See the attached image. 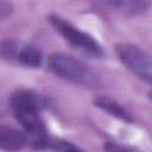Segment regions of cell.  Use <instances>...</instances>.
<instances>
[{"instance_id": "30bf717a", "label": "cell", "mask_w": 152, "mask_h": 152, "mask_svg": "<svg viewBox=\"0 0 152 152\" xmlns=\"http://www.w3.org/2000/svg\"><path fill=\"white\" fill-rule=\"evenodd\" d=\"M104 150H106V152H129L126 148H124L119 145H115V144H107L104 146Z\"/></svg>"}, {"instance_id": "277c9868", "label": "cell", "mask_w": 152, "mask_h": 152, "mask_svg": "<svg viewBox=\"0 0 152 152\" xmlns=\"http://www.w3.org/2000/svg\"><path fill=\"white\" fill-rule=\"evenodd\" d=\"M115 51L120 61L137 76L147 83L151 82L152 65L148 53L129 43H120L115 46Z\"/></svg>"}, {"instance_id": "ba28073f", "label": "cell", "mask_w": 152, "mask_h": 152, "mask_svg": "<svg viewBox=\"0 0 152 152\" xmlns=\"http://www.w3.org/2000/svg\"><path fill=\"white\" fill-rule=\"evenodd\" d=\"M48 146H50L56 152H84L78 146L74 145L70 141L63 139H53L48 141Z\"/></svg>"}, {"instance_id": "5b68a950", "label": "cell", "mask_w": 152, "mask_h": 152, "mask_svg": "<svg viewBox=\"0 0 152 152\" xmlns=\"http://www.w3.org/2000/svg\"><path fill=\"white\" fill-rule=\"evenodd\" d=\"M0 56L28 68H38L43 59L42 52L37 48L14 40H5L0 44Z\"/></svg>"}, {"instance_id": "8992f818", "label": "cell", "mask_w": 152, "mask_h": 152, "mask_svg": "<svg viewBox=\"0 0 152 152\" xmlns=\"http://www.w3.org/2000/svg\"><path fill=\"white\" fill-rule=\"evenodd\" d=\"M26 144V137L8 126L0 125V150L5 151H18L21 150Z\"/></svg>"}, {"instance_id": "6da1fadb", "label": "cell", "mask_w": 152, "mask_h": 152, "mask_svg": "<svg viewBox=\"0 0 152 152\" xmlns=\"http://www.w3.org/2000/svg\"><path fill=\"white\" fill-rule=\"evenodd\" d=\"M10 107L25 132L38 146H48L44 124L40 119V102L36 94L28 90H18L10 99Z\"/></svg>"}, {"instance_id": "9c48e42d", "label": "cell", "mask_w": 152, "mask_h": 152, "mask_svg": "<svg viewBox=\"0 0 152 152\" xmlns=\"http://www.w3.org/2000/svg\"><path fill=\"white\" fill-rule=\"evenodd\" d=\"M109 4L114 7H119L120 10L131 11V12H141L147 6V2L145 1H114Z\"/></svg>"}, {"instance_id": "7a4b0ae2", "label": "cell", "mask_w": 152, "mask_h": 152, "mask_svg": "<svg viewBox=\"0 0 152 152\" xmlns=\"http://www.w3.org/2000/svg\"><path fill=\"white\" fill-rule=\"evenodd\" d=\"M50 68L59 77L81 84L84 87H94L97 84V75L84 63L66 53H55L50 57Z\"/></svg>"}, {"instance_id": "52a82bcc", "label": "cell", "mask_w": 152, "mask_h": 152, "mask_svg": "<svg viewBox=\"0 0 152 152\" xmlns=\"http://www.w3.org/2000/svg\"><path fill=\"white\" fill-rule=\"evenodd\" d=\"M94 104L99 108H101L102 110L109 113L110 115L120 119V120H124L126 122H131L132 121V118L131 115L118 103L115 102L114 100L107 97V96H99L94 100Z\"/></svg>"}, {"instance_id": "3957f363", "label": "cell", "mask_w": 152, "mask_h": 152, "mask_svg": "<svg viewBox=\"0 0 152 152\" xmlns=\"http://www.w3.org/2000/svg\"><path fill=\"white\" fill-rule=\"evenodd\" d=\"M50 23L56 28V31H58L64 37L65 40H68L78 50L93 56H102L103 51L101 45L91 36L82 32L81 30H78L69 21L58 15H50Z\"/></svg>"}]
</instances>
